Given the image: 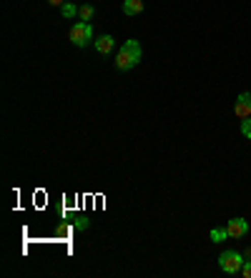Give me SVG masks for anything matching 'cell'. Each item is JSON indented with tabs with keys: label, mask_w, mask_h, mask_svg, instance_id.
<instances>
[{
	"label": "cell",
	"mask_w": 251,
	"mask_h": 278,
	"mask_svg": "<svg viewBox=\"0 0 251 278\" xmlns=\"http://www.w3.org/2000/svg\"><path fill=\"white\" fill-rule=\"evenodd\" d=\"M241 266H244V256H241L239 251H224V253L218 256V268H221L224 273H229V276L241 273Z\"/></svg>",
	"instance_id": "1"
},
{
	"label": "cell",
	"mask_w": 251,
	"mask_h": 278,
	"mask_svg": "<svg viewBox=\"0 0 251 278\" xmlns=\"http://www.w3.org/2000/svg\"><path fill=\"white\" fill-rule=\"evenodd\" d=\"M68 38L71 43L76 45V48H85L90 40H93V28H90V23H76L73 28H71V33H68Z\"/></svg>",
	"instance_id": "2"
},
{
	"label": "cell",
	"mask_w": 251,
	"mask_h": 278,
	"mask_svg": "<svg viewBox=\"0 0 251 278\" xmlns=\"http://www.w3.org/2000/svg\"><path fill=\"white\" fill-rule=\"evenodd\" d=\"M226 228H229V238H244V236L249 233L246 218H231V221L226 223Z\"/></svg>",
	"instance_id": "3"
},
{
	"label": "cell",
	"mask_w": 251,
	"mask_h": 278,
	"mask_svg": "<svg viewBox=\"0 0 251 278\" xmlns=\"http://www.w3.org/2000/svg\"><path fill=\"white\" fill-rule=\"evenodd\" d=\"M136 65H138V60H136L125 48H121V50L116 53V71L125 73V71H131V68H136Z\"/></svg>",
	"instance_id": "4"
},
{
	"label": "cell",
	"mask_w": 251,
	"mask_h": 278,
	"mask_svg": "<svg viewBox=\"0 0 251 278\" xmlns=\"http://www.w3.org/2000/svg\"><path fill=\"white\" fill-rule=\"evenodd\" d=\"M234 113L239 118H249L251 116V93H241L234 103Z\"/></svg>",
	"instance_id": "5"
},
{
	"label": "cell",
	"mask_w": 251,
	"mask_h": 278,
	"mask_svg": "<svg viewBox=\"0 0 251 278\" xmlns=\"http://www.w3.org/2000/svg\"><path fill=\"white\" fill-rule=\"evenodd\" d=\"M93 43H96V50H98L101 55H108V53L113 50V45H116V40L111 38V36H101V38H96Z\"/></svg>",
	"instance_id": "6"
},
{
	"label": "cell",
	"mask_w": 251,
	"mask_h": 278,
	"mask_svg": "<svg viewBox=\"0 0 251 278\" xmlns=\"http://www.w3.org/2000/svg\"><path fill=\"white\" fill-rule=\"evenodd\" d=\"M125 15H141L143 13V0H123Z\"/></svg>",
	"instance_id": "7"
},
{
	"label": "cell",
	"mask_w": 251,
	"mask_h": 278,
	"mask_svg": "<svg viewBox=\"0 0 251 278\" xmlns=\"http://www.w3.org/2000/svg\"><path fill=\"white\" fill-rule=\"evenodd\" d=\"M123 48L125 50H128V53H131V55H133V58H136V60H141V55H143V50H141V43H138V40H125L123 43Z\"/></svg>",
	"instance_id": "8"
},
{
	"label": "cell",
	"mask_w": 251,
	"mask_h": 278,
	"mask_svg": "<svg viewBox=\"0 0 251 278\" xmlns=\"http://www.w3.org/2000/svg\"><path fill=\"white\" fill-rule=\"evenodd\" d=\"M93 15H96V8H93V5H88V3H85V5L78 8V18H81L83 23H90V20H93Z\"/></svg>",
	"instance_id": "9"
},
{
	"label": "cell",
	"mask_w": 251,
	"mask_h": 278,
	"mask_svg": "<svg viewBox=\"0 0 251 278\" xmlns=\"http://www.w3.org/2000/svg\"><path fill=\"white\" fill-rule=\"evenodd\" d=\"M209 238L213 240V243H224V240L229 238V228H211Z\"/></svg>",
	"instance_id": "10"
},
{
	"label": "cell",
	"mask_w": 251,
	"mask_h": 278,
	"mask_svg": "<svg viewBox=\"0 0 251 278\" xmlns=\"http://www.w3.org/2000/svg\"><path fill=\"white\" fill-rule=\"evenodd\" d=\"M60 15H63V18H76V15H78V8H76L73 3H63V5H60Z\"/></svg>",
	"instance_id": "11"
},
{
	"label": "cell",
	"mask_w": 251,
	"mask_h": 278,
	"mask_svg": "<svg viewBox=\"0 0 251 278\" xmlns=\"http://www.w3.org/2000/svg\"><path fill=\"white\" fill-rule=\"evenodd\" d=\"M241 135H244V138H251V116L241 120Z\"/></svg>",
	"instance_id": "12"
},
{
	"label": "cell",
	"mask_w": 251,
	"mask_h": 278,
	"mask_svg": "<svg viewBox=\"0 0 251 278\" xmlns=\"http://www.w3.org/2000/svg\"><path fill=\"white\" fill-rule=\"evenodd\" d=\"M241 276L251 278V261H244V266H241Z\"/></svg>",
	"instance_id": "13"
},
{
	"label": "cell",
	"mask_w": 251,
	"mask_h": 278,
	"mask_svg": "<svg viewBox=\"0 0 251 278\" xmlns=\"http://www.w3.org/2000/svg\"><path fill=\"white\" fill-rule=\"evenodd\" d=\"M76 228H78V231H85V228H88V221H85V218H78V221H76Z\"/></svg>",
	"instance_id": "14"
},
{
	"label": "cell",
	"mask_w": 251,
	"mask_h": 278,
	"mask_svg": "<svg viewBox=\"0 0 251 278\" xmlns=\"http://www.w3.org/2000/svg\"><path fill=\"white\" fill-rule=\"evenodd\" d=\"M48 3H50V5H58V8H60V5H63L66 0H48Z\"/></svg>",
	"instance_id": "15"
},
{
	"label": "cell",
	"mask_w": 251,
	"mask_h": 278,
	"mask_svg": "<svg viewBox=\"0 0 251 278\" xmlns=\"http://www.w3.org/2000/svg\"><path fill=\"white\" fill-rule=\"evenodd\" d=\"M244 258H249V261H251V248H246V253H244Z\"/></svg>",
	"instance_id": "16"
}]
</instances>
